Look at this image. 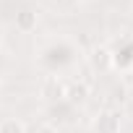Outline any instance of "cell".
<instances>
[{"instance_id":"cell-3","label":"cell","mask_w":133,"mask_h":133,"mask_svg":"<svg viewBox=\"0 0 133 133\" xmlns=\"http://www.w3.org/2000/svg\"><path fill=\"white\" fill-rule=\"evenodd\" d=\"M65 86H68V81H63L60 76L50 73V76L42 78L39 94H42L44 99H50V102H63V99H65Z\"/></svg>"},{"instance_id":"cell-4","label":"cell","mask_w":133,"mask_h":133,"mask_svg":"<svg viewBox=\"0 0 133 133\" xmlns=\"http://www.w3.org/2000/svg\"><path fill=\"white\" fill-rule=\"evenodd\" d=\"M89 94H91V86H89L86 81H71L68 86H65V99H68L71 104H81V102H86Z\"/></svg>"},{"instance_id":"cell-7","label":"cell","mask_w":133,"mask_h":133,"mask_svg":"<svg viewBox=\"0 0 133 133\" xmlns=\"http://www.w3.org/2000/svg\"><path fill=\"white\" fill-rule=\"evenodd\" d=\"M37 133H60V130H57L52 123H42V125L37 128Z\"/></svg>"},{"instance_id":"cell-5","label":"cell","mask_w":133,"mask_h":133,"mask_svg":"<svg viewBox=\"0 0 133 133\" xmlns=\"http://www.w3.org/2000/svg\"><path fill=\"white\" fill-rule=\"evenodd\" d=\"M16 26H18L21 31H34V29H37V13H34V11H21V13L16 16Z\"/></svg>"},{"instance_id":"cell-2","label":"cell","mask_w":133,"mask_h":133,"mask_svg":"<svg viewBox=\"0 0 133 133\" xmlns=\"http://www.w3.org/2000/svg\"><path fill=\"white\" fill-rule=\"evenodd\" d=\"M86 57H89L91 71H97V73H110V71L115 68V55H112V50L104 47V44L91 47V52H89Z\"/></svg>"},{"instance_id":"cell-6","label":"cell","mask_w":133,"mask_h":133,"mask_svg":"<svg viewBox=\"0 0 133 133\" xmlns=\"http://www.w3.org/2000/svg\"><path fill=\"white\" fill-rule=\"evenodd\" d=\"M0 133H26V125L16 117H8V120L0 123Z\"/></svg>"},{"instance_id":"cell-8","label":"cell","mask_w":133,"mask_h":133,"mask_svg":"<svg viewBox=\"0 0 133 133\" xmlns=\"http://www.w3.org/2000/svg\"><path fill=\"white\" fill-rule=\"evenodd\" d=\"M50 3H60V0H50Z\"/></svg>"},{"instance_id":"cell-1","label":"cell","mask_w":133,"mask_h":133,"mask_svg":"<svg viewBox=\"0 0 133 133\" xmlns=\"http://www.w3.org/2000/svg\"><path fill=\"white\" fill-rule=\"evenodd\" d=\"M120 125H123V115L117 110H102L94 117L91 130L94 133H120Z\"/></svg>"}]
</instances>
